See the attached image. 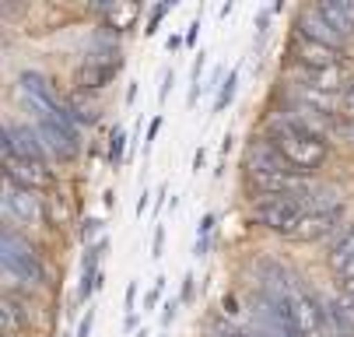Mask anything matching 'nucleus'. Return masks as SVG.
<instances>
[{"instance_id": "obj_1", "label": "nucleus", "mask_w": 354, "mask_h": 337, "mask_svg": "<svg viewBox=\"0 0 354 337\" xmlns=\"http://www.w3.org/2000/svg\"><path fill=\"white\" fill-rule=\"evenodd\" d=\"M263 137L274 140V148L288 158V165H291L295 172L313 176V172L330 158V144H326V137H319L313 127H306V123H301L298 116H291V113H277V116H270Z\"/></svg>"}, {"instance_id": "obj_2", "label": "nucleus", "mask_w": 354, "mask_h": 337, "mask_svg": "<svg viewBox=\"0 0 354 337\" xmlns=\"http://www.w3.org/2000/svg\"><path fill=\"white\" fill-rule=\"evenodd\" d=\"M0 264H4V271L11 277H18L25 284H42L46 281V267L39 260V250L15 228H8L4 235H0Z\"/></svg>"}, {"instance_id": "obj_3", "label": "nucleus", "mask_w": 354, "mask_h": 337, "mask_svg": "<svg viewBox=\"0 0 354 337\" xmlns=\"http://www.w3.org/2000/svg\"><path fill=\"white\" fill-rule=\"evenodd\" d=\"M301 218H306V208L288 201V197H260L257 204H252V221H260L270 232L291 235L301 225Z\"/></svg>"}, {"instance_id": "obj_4", "label": "nucleus", "mask_w": 354, "mask_h": 337, "mask_svg": "<svg viewBox=\"0 0 354 337\" xmlns=\"http://www.w3.org/2000/svg\"><path fill=\"white\" fill-rule=\"evenodd\" d=\"M18 88H21V95L28 99L35 120L39 116H53L57 120L64 113V106H67V102L57 99V91H53V84H49V78H42L39 71H21L18 74Z\"/></svg>"}, {"instance_id": "obj_5", "label": "nucleus", "mask_w": 354, "mask_h": 337, "mask_svg": "<svg viewBox=\"0 0 354 337\" xmlns=\"http://www.w3.org/2000/svg\"><path fill=\"white\" fill-rule=\"evenodd\" d=\"M0 148L4 158H28V162H46V144L39 127H25V123H8L0 134Z\"/></svg>"}, {"instance_id": "obj_6", "label": "nucleus", "mask_w": 354, "mask_h": 337, "mask_svg": "<svg viewBox=\"0 0 354 337\" xmlns=\"http://www.w3.org/2000/svg\"><path fill=\"white\" fill-rule=\"evenodd\" d=\"M295 60L298 67L306 71H326V67H344L347 57L340 50H333V46H323V42H313V39H295Z\"/></svg>"}, {"instance_id": "obj_7", "label": "nucleus", "mask_w": 354, "mask_h": 337, "mask_svg": "<svg viewBox=\"0 0 354 337\" xmlns=\"http://www.w3.org/2000/svg\"><path fill=\"white\" fill-rule=\"evenodd\" d=\"M4 208H8L11 218H18V221H25V225H39V221L46 218L39 194H35V190L18 186V183H8V190H4Z\"/></svg>"}, {"instance_id": "obj_8", "label": "nucleus", "mask_w": 354, "mask_h": 337, "mask_svg": "<svg viewBox=\"0 0 354 337\" xmlns=\"http://www.w3.org/2000/svg\"><path fill=\"white\" fill-rule=\"evenodd\" d=\"M4 176L8 183H18L25 190H35V194L53 183V172L46 162H28V158H4Z\"/></svg>"}, {"instance_id": "obj_9", "label": "nucleus", "mask_w": 354, "mask_h": 337, "mask_svg": "<svg viewBox=\"0 0 354 337\" xmlns=\"http://www.w3.org/2000/svg\"><path fill=\"white\" fill-rule=\"evenodd\" d=\"M295 28H298V35L301 39H313V42H323V46H333V50H340V46L347 42L316 8H306V11H301L298 15V21H295Z\"/></svg>"}, {"instance_id": "obj_10", "label": "nucleus", "mask_w": 354, "mask_h": 337, "mask_svg": "<svg viewBox=\"0 0 354 337\" xmlns=\"http://www.w3.org/2000/svg\"><path fill=\"white\" fill-rule=\"evenodd\" d=\"M245 169H267V172H291L288 158L274 148L270 137H252L245 148Z\"/></svg>"}, {"instance_id": "obj_11", "label": "nucleus", "mask_w": 354, "mask_h": 337, "mask_svg": "<svg viewBox=\"0 0 354 337\" xmlns=\"http://www.w3.org/2000/svg\"><path fill=\"white\" fill-rule=\"evenodd\" d=\"M35 127H39V134H42V144L53 155H60V158H74L77 155V148H81V137H74V134H67L57 120H49V116H39L35 120Z\"/></svg>"}, {"instance_id": "obj_12", "label": "nucleus", "mask_w": 354, "mask_h": 337, "mask_svg": "<svg viewBox=\"0 0 354 337\" xmlns=\"http://www.w3.org/2000/svg\"><path fill=\"white\" fill-rule=\"evenodd\" d=\"M295 84H309V88L340 95V91L351 84V74H347V64H344V67H326V71H306V67H298Z\"/></svg>"}, {"instance_id": "obj_13", "label": "nucleus", "mask_w": 354, "mask_h": 337, "mask_svg": "<svg viewBox=\"0 0 354 337\" xmlns=\"http://www.w3.org/2000/svg\"><path fill=\"white\" fill-rule=\"evenodd\" d=\"M306 215H337V211H347V201H344V190L340 186H330V183H316L309 190V197L301 201Z\"/></svg>"}, {"instance_id": "obj_14", "label": "nucleus", "mask_w": 354, "mask_h": 337, "mask_svg": "<svg viewBox=\"0 0 354 337\" xmlns=\"http://www.w3.org/2000/svg\"><path fill=\"white\" fill-rule=\"evenodd\" d=\"M340 225H344V211H337V215H306L301 225L291 232V239H298V243H313V239L333 235Z\"/></svg>"}, {"instance_id": "obj_15", "label": "nucleus", "mask_w": 354, "mask_h": 337, "mask_svg": "<svg viewBox=\"0 0 354 337\" xmlns=\"http://www.w3.org/2000/svg\"><path fill=\"white\" fill-rule=\"evenodd\" d=\"M326 306V316L333 323V330L344 337V334H354V302L344 299V295H333V299H323Z\"/></svg>"}, {"instance_id": "obj_16", "label": "nucleus", "mask_w": 354, "mask_h": 337, "mask_svg": "<svg viewBox=\"0 0 354 337\" xmlns=\"http://www.w3.org/2000/svg\"><path fill=\"white\" fill-rule=\"evenodd\" d=\"M0 327H4L8 337H18L28 327V309L15 295H4V302H0Z\"/></svg>"}, {"instance_id": "obj_17", "label": "nucleus", "mask_w": 354, "mask_h": 337, "mask_svg": "<svg viewBox=\"0 0 354 337\" xmlns=\"http://www.w3.org/2000/svg\"><path fill=\"white\" fill-rule=\"evenodd\" d=\"M316 11L344 35V39H351L354 35V18L347 15V4H344V0H319V4H316Z\"/></svg>"}, {"instance_id": "obj_18", "label": "nucleus", "mask_w": 354, "mask_h": 337, "mask_svg": "<svg viewBox=\"0 0 354 337\" xmlns=\"http://www.w3.org/2000/svg\"><path fill=\"white\" fill-rule=\"evenodd\" d=\"M120 67H109V64H84L77 71V91H88V88H102L106 81L116 78Z\"/></svg>"}, {"instance_id": "obj_19", "label": "nucleus", "mask_w": 354, "mask_h": 337, "mask_svg": "<svg viewBox=\"0 0 354 337\" xmlns=\"http://www.w3.org/2000/svg\"><path fill=\"white\" fill-rule=\"evenodd\" d=\"M67 109H71V116L77 120V127H91V123H98V102L95 99H88L84 91H74L71 95V102H67Z\"/></svg>"}, {"instance_id": "obj_20", "label": "nucleus", "mask_w": 354, "mask_h": 337, "mask_svg": "<svg viewBox=\"0 0 354 337\" xmlns=\"http://www.w3.org/2000/svg\"><path fill=\"white\" fill-rule=\"evenodd\" d=\"M354 253V221H344L330 235V257H351Z\"/></svg>"}, {"instance_id": "obj_21", "label": "nucleus", "mask_w": 354, "mask_h": 337, "mask_svg": "<svg viewBox=\"0 0 354 337\" xmlns=\"http://www.w3.org/2000/svg\"><path fill=\"white\" fill-rule=\"evenodd\" d=\"M214 225H218V215H204V218H200V225H196V246H193L196 257L211 253V246H214Z\"/></svg>"}, {"instance_id": "obj_22", "label": "nucleus", "mask_w": 354, "mask_h": 337, "mask_svg": "<svg viewBox=\"0 0 354 337\" xmlns=\"http://www.w3.org/2000/svg\"><path fill=\"white\" fill-rule=\"evenodd\" d=\"M137 15H140V8H137V4H120L116 11H109V15H106V25H109V28H116V32H123V28H130V25L137 21Z\"/></svg>"}, {"instance_id": "obj_23", "label": "nucleus", "mask_w": 354, "mask_h": 337, "mask_svg": "<svg viewBox=\"0 0 354 337\" xmlns=\"http://www.w3.org/2000/svg\"><path fill=\"white\" fill-rule=\"evenodd\" d=\"M106 250H109V239H106V235L98 239V243L84 246V257H81V274H84V271H98V260L106 257Z\"/></svg>"}, {"instance_id": "obj_24", "label": "nucleus", "mask_w": 354, "mask_h": 337, "mask_svg": "<svg viewBox=\"0 0 354 337\" xmlns=\"http://www.w3.org/2000/svg\"><path fill=\"white\" fill-rule=\"evenodd\" d=\"M235 88H239V71H228V78L221 81V88H218V99H214V113H221L232 99H235Z\"/></svg>"}, {"instance_id": "obj_25", "label": "nucleus", "mask_w": 354, "mask_h": 337, "mask_svg": "<svg viewBox=\"0 0 354 337\" xmlns=\"http://www.w3.org/2000/svg\"><path fill=\"white\" fill-rule=\"evenodd\" d=\"M123 155H127V134L116 127V130L109 134V165H113V169H120Z\"/></svg>"}, {"instance_id": "obj_26", "label": "nucleus", "mask_w": 354, "mask_h": 337, "mask_svg": "<svg viewBox=\"0 0 354 337\" xmlns=\"http://www.w3.org/2000/svg\"><path fill=\"white\" fill-rule=\"evenodd\" d=\"M98 284H102V271H84V274H81L77 295H81V299H91V295L98 292Z\"/></svg>"}, {"instance_id": "obj_27", "label": "nucleus", "mask_w": 354, "mask_h": 337, "mask_svg": "<svg viewBox=\"0 0 354 337\" xmlns=\"http://www.w3.org/2000/svg\"><path fill=\"white\" fill-rule=\"evenodd\" d=\"M98 232H102V218H84L81 221V228H77V235H81V243L84 246H91V243H98Z\"/></svg>"}, {"instance_id": "obj_28", "label": "nucleus", "mask_w": 354, "mask_h": 337, "mask_svg": "<svg viewBox=\"0 0 354 337\" xmlns=\"http://www.w3.org/2000/svg\"><path fill=\"white\" fill-rule=\"evenodd\" d=\"M330 267L337 271L340 281H354V253L351 257H330Z\"/></svg>"}, {"instance_id": "obj_29", "label": "nucleus", "mask_w": 354, "mask_h": 337, "mask_svg": "<svg viewBox=\"0 0 354 337\" xmlns=\"http://www.w3.org/2000/svg\"><path fill=\"white\" fill-rule=\"evenodd\" d=\"M165 281H169V277H162V274H158V277H155V284H151L147 292H144V309H155V306H158V299H162V292H165Z\"/></svg>"}, {"instance_id": "obj_30", "label": "nucleus", "mask_w": 354, "mask_h": 337, "mask_svg": "<svg viewBox=\"0 0 354 337\" xmlns=\"http://www.w3.org/2000/svg\"><path fill=\"white\" fill-rule=\"evenodd\" d=\"M169 11H172V0H165V4H155V8H151V15H147V28H144V32H155Z\"/></svg>"}, {"instance_id": "obj_31", "label": "nucleus", "mask_w": 354, "mask_h": 337, "mask_svg": "<svg viewBox=\"0 0 354 337\" xmlns=\"http://www.w3.org/2000/svg\"><path fill=\"white\" fill-rule=\"evenodd\" d=\"M340 116H344V120H354V78H351V84L340 91Z\"/></svg>"}, {"instance_id": "obj_32", "label": "nucleus", "mask_w": 354, "mask_h": 337, "mask_svg": "<svg viewBox=\"0 0 354 337\" xmlns=\"http://www.w3.org/2000/svg\"><path fill=\"white\" fill-rule=\"evenodd\" d=\"M270 18H274L270 8L257 11V46H263V39H267V32H270Z\"/></svg>"}, {"instance_id": "obj_33", "label": "nucleus", "mask_w": 354, "mask_h": 337, "mask_svg": "<svg viewBox=\"0 0 354 337\" xmlns=\"http://www.w3.org/2000/svg\"><path fill=\"white\" fill-rule=\"evenodd\" d=\"M172 81H176V71H172V67H165V71H162V84H158V102H165V99H169Z\"/></svg>"}, {"instance_id": "obj_34", "label": "nucleus", "mask_w": 354, "mask_h": 337, "mask_svg": "<svg viewBox=\"0 0 354 337\" xmlns=\"http://www.w3.org/2000/svg\"><path fill=\"white\" fill-rule=\"evenodd\" d=\"M179 306H183L179 299H169V302L162 306V327H169V323H172V320L179 316Z\"/></svg>"}, {"instance_id": "obj_35", "label": "nucleus", "mask_w": 354, "mask_h": 337, "mask_svg": "<svg viewBox=\"0 0 354 337\" xmlns=\"http://www.w3.org/2000/svg\"><path fill=\"white\" fill-rule=\"evenodd\" d=\"M193 295H196V277L186 274V277H183V295H179V302H193Z\"/></svg>"}, {"instance_id": "obj_36", "label": "nucleus", "mask_w": 354, "mask_h": 337, "mask_svg": "<svg viewBox=\"0 0 354 337\" xmlns=\"http://www.w3.org/2000/svg\"><path fill=\"white\" fill-rule=\"evenodd\" d=\"M162 246H165V225L155 228V239H151V257H162Z\"/></svg>"}, {"instance_id": "obj_37", "label": "nucleus", "mask_w": 354, "mask_h": 337, "mask_svg": "<svg viewBox=\"0 0 354 337\" xmlns=\"http://www.w3.org/2000/svg\"><path fill=\"white\" fill-rule=\"evenodd\" d=\"M91 327H95V309H88V316L77 323V337H91Z\"/></svg>"}, {"instance_id": "obj_38", "label": "nucleus", "mask_w": 354, "mask_h": 337, "mask_svg": "<svg viewBox=\"0 0 354 337\" xmlns=\"http://www.w3.org/2000/svg\"><path fill=\"white\" fill-rule=\"evenodd\" d=\"M204 165H207V148H204V144H200V148L193 152V172H200Z\"/></svg>"}, {"instance_id": "obj_39", "label": "nucleus", "mask_w": 354, "mask_h": 337, "mask_svg": "<svg viewBox=\"0 0 354 337\" xmlns=\"http://www.w3.org/2000/svg\"><path fill=\"white\" fill-rule=\"evenodd\" d=\"M158 130H162V116H155V120H151V127H147V140H144V152L151 148V140L158 137Z\"/></svg>"}, {"instance_id": "obj_40", "label": "nucleus", "mask_w": 354, "mask_h": 337, "mask_svg": "<svg viewBox=\"0 0 354 337\" xmlns=\"http://www.w3.org/2000/svg\"><path fill=\"white\" fill-rule=\"evenodd\" d=\"M123 302H127V316H130V313H133V302H137V281L127 284V299H123Z\"/></svg>"}, {"instance_id": "obj_41", "label": "nucleus", "mask_w": 354, "mask_h": 337, "mask_svg": "<svg viewBox=\"0 0 354 337\" xmlns=\"http://www.w3.org/2000/svg\"><path fill=\"white\" fill-rule=\"evenodd\" d=\"M196 32H200V18L189 21V28H186V46H196Z\"/></svg>"}, {"instance_id": "obj_42", "label": "nucleus", "mask_w": 354, "mask_h": 337, "mask_svg": "<svg viewBox=\"0 0 354 337\" xmlns=\"http://www.w3.org/2000/svg\"><path fill=\"white\" fill-rule=\"evenodd\" d=\"M151 204V194L147 190H140V197H137V218H144V208Z\"/></svg>"}, {"instance_id": "obj_43", "label": "nucleus", "mask_w": 354, "mask_h": 337, "mask_svg": "<svg viewBox=\"0 0 354 337\" xmlns=\"http://www.w3.org/2000/svg\"><path fill=\"white\" fill-rule=\"evenodd\" d=\"M337 134H340V137H347V140L354 144V120H347L344 127H337Z\"/></svg>"}, {"instance_id": "obj_44", "label": "nucleus", "mask_w": 354, "mask_h": 337, "mask_svg": "<svg viewBox=\"0 0 354 337\" xmlns=\"http://www.w3.org/2000/svg\"><path fill=\"white\" fill-rule=\"evenodd\" d=\"M183 42H186V39H179V35H169V42H165V50H169V53H176V50H179Z\"/></svg>"}, {"instance_id": "obj_45", "label": "nucleus", "mask_w": 354, "mask_h": 337, "mask_svg": "<svg viewBox=\"0 0 354 337\" xmlns=\"http://www.w3.org/2000/svg\"><path fill=\"white\" fill-rule=\"evenodd\" d=\"M340 295L354 302V281H344V284H340Z\"/></svg>"}, {"instance_id": "obj_46", "label": "nucleus", "mask_w": 354, "mask_h": 337, "mask_svg": "<svg viewBox=\"0 0 354 337\" xmlns=\"http://www.w3.org/2000/svg\"><path fill=\"white\" fill-rule=\"evenodd\" d=\"M123 327H127V330H133V334H137V330H140V327H137V313H130V316H127V323H123Z\"/></svg>"}, {"instance_id": "obj_47", "label": "nucleus", "mask_w": 354, "mask_h": 337, "mask_svg": "<svg viewBox=\"0 0 354 337\" xmlns=\"http://www.w3.org/2000/svg\"><path fill=\"white\" fill-rule=\"evenodd\" d=\"M137 99V81H130V88H127V102H133Z\"/></svg>"}, {"instance_id": "obj_48", "label": "nucleus", "mask_w": 354, "mask_h": 337, "mask_svg": "<svg viewBox=\"0 0 354 337\" xmlns=\"http://www.w3.org/2000/svg\"><path fill=\"white\" fill-rule=\"evenodd\" d=\"M232 140H235V137H232V134H225V144H221V155H228V152H232Z\"/></svg>"}, {"instance_id": "obj_49", "label": "nucleus", "mask_w": 354, "mask_h": 337, "mask_svg": "<svg viewBox=\"0 0 354 337\" xmlns=\"http://www.w3.org/2000/svg\"><path fill=\"white\" fill-rule=\"evenodd\" d=\"M133 337H151V330H147V327H140V330H137Z\"/></svg>"}, {"instance_id": "obj_50", "label": "nucleus", "mask_w": 354, "mask_h": 337, "mask_svg": "<svg viewBox=\"0 0 354 337\" xmlns=\"http://www.w3.org/2000/svg\"><path fill=\"white\" fill-rule=\"evenodd\" d=\"M344 4H347V15L354 18V0H344Z\"/></svg>"}, {"instance_id": "obj_51", "label": "nucleus", "mask_w": 354, "mask_h": 337, "mask_svg": "<svg viewBox=\"0 0 354 337\" xmlns=\"http://www.w3.org/2000/svg\"><path fill=\"white\" fill-rule=\"evenodd\" d=\"M344 337H354V334H344Z\"/></svg>"}]
</instances>
